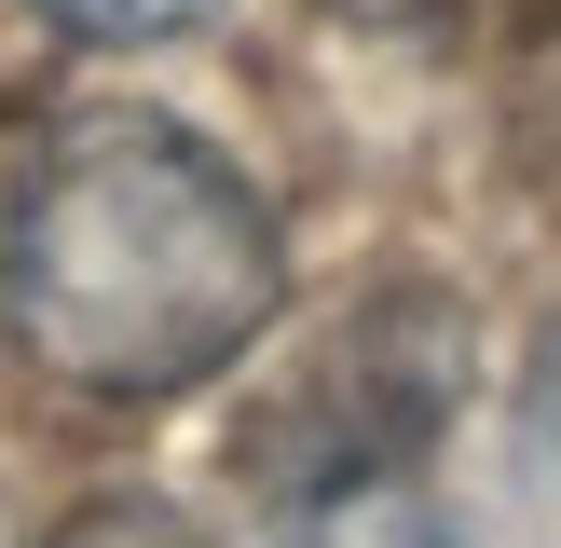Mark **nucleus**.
Masks as SVG:
<instances>
[{"instance_id":"nucleus-2","label":"nucleus","mask_w":561,"mask_h":548,"mask_svg":"<svg viewBox=\"0 0 561 548\" xmlns=\"http://www.w3.org/2000/svg\"><path fill=\"white\" fill-rule=\"evenodd\" d=\"M42 27H69V42H96V55H137V42H179V27H206L219 0H27Z\"/></svg>"},{"instance_id":"nucleus-3","label":"nucleus","mask_w":561,"mask_h":548,"mask_svg":"<svg viewBox=\"0 0 561 548\" xmlns=\"http://www.w3.org/2000/svg\"><path fill=\"white\" fill-rule=\"evenodd\" d=\"M55 548H164V521L151 507H96V521H69Z\"/></svg>"},{"instance_id":"nucleus-1","label":"nucleus","mask_w":561,"mask_h":548,"mask_svg":"<svg viewBox=\"0 0 561 548\" xmlns=\"http://www.w3.org/2000/svg\"><path fill=\"white\" fill-rule=\"evenodd\" d=\"M288 301V233L219 137L164 110H82L0 192V329L96 411L219 384Z\"/></svg>"}]
</instances>
